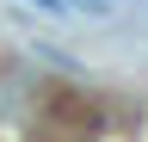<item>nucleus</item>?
Listing matches in <instances>:
<instances>
[{
  "instance_id": "obj_1",
  "label": "nucleus",
  "mask_w": 148,
  "mask_h": 142,
  "mask_svg": "<svg viewBox=\"0 0 148 142\" xmlns=\"http://www.w3.org/2000/svg\"><path fill=\"white\" fill-rule=\"evenodd\" d=\"M37 6H43V12H74L80 0H37Z\"/></svg>"
}]
</instances>
